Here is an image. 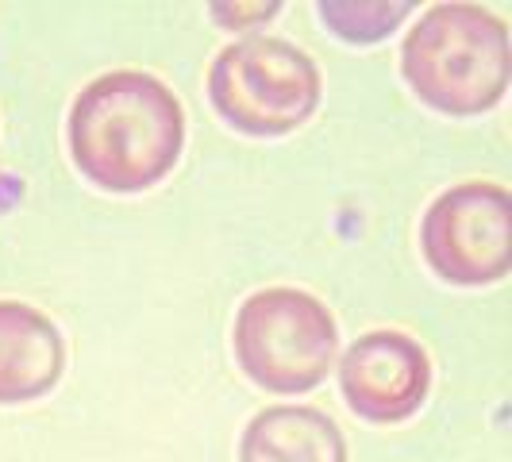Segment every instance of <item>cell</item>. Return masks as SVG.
<instances>
[{
    "label": "cell",
    "instance_id": "1",
    "mask_svg": "<svg viewBox=\"0 0 512 462\" xmlns=\"http://www.w3.org/2000/svg\"><path fill=\"white\" fill-rule=\"evenodd\" d=\"M185 147V112L166 81L143 70L93 77L70 108V158L108 193H143Z\"/></svg>",
    "mask_w": 512,
    "mask_h": 462
},
{
    "label": "cell",
    "instance_id": "2",
    "mask_svg": "<svg viewBox=\"0 0 512 462\" xmlns=\"http://www.w3.org/2000/svg\"><path fill=\"white\" fill-rule=\"evenodd\" d=\"M401 74L443 116H482L509 93V24L478 4H436L405 39Z\"/></svg>",
    "mask_w": 512,
    "mask_h": 462
},
{
    "label": "cell",
    "instance_id": "3",
    "mask_svg": "<svg viewBox=\"0 0 512 462\" xmlns=\"http://www.w3.org/2000/svg\"><path fill=\"white\" fill-rule=\"evenodd\" d=\"M235 362L270 393H308L339 355V324L320 297L293 285L251 293L231 328Z\"/></svg>",
    "mask_w": 512,
    "mask_h": 462
},
{
    "label": "cell",
    "instance_id": "4",
    "mask_svg": "<svg viewBox=\"0 0 512 462\" xmlns=\"http://www.w3.org/2000/svg\"><path fill=\"white\" fill-rule=\"evenodd\" d=\"M208 101L228 128L278 139L305 124L320 104V70L301 47L251 35L216 54Z\"/></svg>",
    "mask_w": 512,
    "mask_h": 462
},
{
    "label": "cell",
    "instance_id": "5",
    "mask_svg": "<svg viewBox=\"0 0 512 462\" xmlns=\"http://www.w3.org/2000/svg\"><path fill=\"white\" fill-rule=\"evenodd\" d=\"M420 247L443 282H501L512 262L509 189L497 181H466L439 193L424 212Z\"/></svg>",
    "mask_w": 512,
    "mask_h": 462
},
{
    "label": "cell",
    "instance_id": "6",
    "mask_svg": "<svg viewBox=\"0 0 512 462\" xmlns=\"http://www.w3.org/2000/svg\"><path fill=\"white\" fill-rule=\"evenodd\" d=\"M343 401L374 424L409 420L432 385L428 351L401 332H370L355 339L339 359Z\"/></svg>",
    "mask_w": 512,
    "mask_h": 462
},
{
    "label": "cell",
    "instance_id": "7",
    "mask_svg": "<svg viewBox=\"0 0 512 462\" xmlns=\"http://www.w3.org/2000/svg\"><path fill=\"white\" fill-rule=\"evenodd\" d=\"M66 370V343L47 312L0 301V405L47 397Z\"/></svg>",
    "mask_w": 512,
    "mask_h": 462
},
{
    "label": "cell",
    "instance_id": "8",
    "mask_svg": "<svg viewBox=\"0 0 512 462\" xmlns=\"http://www.w3.org/2000/svg\"><path fill=\"white\" fill-rule=\"evenodd\" d=\"M239 462H347V443L320 409L278 405L243 428Z\"/></svg>",
    "mask_w": 512,
    "mask_h": 462
},
{
    "label": "cell",
    "instance_id": "9",
    "mask_svg": "<svg viewBox=\"0 0 512 462\" xmlns=\"http://www.w3.org/2000/svg\"><path fill=\"white\" fill-rule=\"evenodd\" d=\"M412 4H355V0H324L320 4V20L324 27L339 35L351 47H370L389 39L397 27L405 24Z\"/></svg>",
    "mask_w": 512,
    "mask_h": 462
},
{
    "label": "cell",
    "instance_id": "10",
    "mask_svg": "<svg viewBox=\"0 0 512 462\" xmlns=\"http://www.w3.org/2000/svg\"><path fill=\"white\" fill-rule=\"evenodd\" d=\"M282 4H212V16L220 27H251L274 20Z\"/></svg>",
    "mask_w": 512,
    "mask_h": 462
}]
</instances>
